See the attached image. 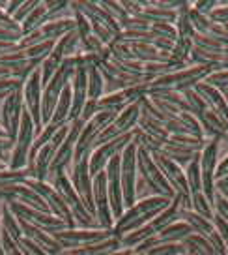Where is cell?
<instances>
[{
  "label": "cell",
  "instance_id": "cell-23",
  "mask_svg": "<svg viewBox=\"0 0 228 255\" xmlns=\"http://www.w3.org/2000/svg\"><path fill=\"white\" fill-rule=\"evenodd\" d=\"M79 41H80V38H79L77 28L68 32L66 36H62V38L55 43V49H53L51 56H53L58 64H62L66 58H70V56L75 55V49H77V43H79Z\"/></svg>",
  "mask_w": 228,
  "mask_h": 255
},
{
  "label": "cell",
  "instance_id": "cell-47",
  "mask_svg": "<svg viewBox=\"0 0 228 255\" xmlns=\"http://www.w3.org/2000/svg\"><path fill=\"white\" fill-rule=\"evenodd\" d=\"M212 222H213V227H215V231L219 233V237L225 240V244H227V242H228V222L225 220V218H221L217 212L213 214Z\"/></svg>",
  "mask_w": 228,
  "mask_h": 255
},
{
  "label": "cell",
  "instance_id": "cell-17",
  "mask_svg": "<svg viewBox=\"0 0 228 255\" xmlns=\"http://www.w3.org/2000/svg\"><path fill=\"white\" fill-rule=\"evenodd\" d=\"M94 216L95 222H97V227H101V229H112L114 227V218H112V210H110L105 171H101L99 175L94 176Z\"/></svg>",
  "mask_w": 228,
  "mask_h": 255
},
{
  "label": "cell",
  "instance_id": "cell-42",
  "mask_svg": "<svg viewBox=\"0 0 228 255\" xmlns=\"http://www.w3.org/2000/svg\"><path fill=\"white\" fill-rule=\"evenodd\" d=\"M17 246H19V250H21L24 255H49L47 252L40 246V244L32 242V240H28L26 237H23V239L19 240V242H17Z\"/></svg>",
  "mask_w": 228,
  "mask_h": 255
},
{
  "label": "cell",
  "instance_id": "cell-37",
  "mask_svg": "<svg viewBox=\"0 0 228 255\" xmlns=\"http://www.w3.org/2000/svg\"><path fill=\"white\" fill-rule=\"evenodd\" d=\"M204 83L210 87H215L221 92H228V70H221V68L215 70L206 77Z\"/></svg>",
  "mask_w": 228,
  "mask_h": 255
},
{
  "label": "cell",
  "instance_id": "cell-35",
  "mask_svg": "<svg viewBox=\"0 0 228 255\" xmlns=\"http://www.w3.org/2000/svg\"><path fill=\"white\" fill-rule=\"evenodd\" d=\"M183 94V98H185V102H187L189 105V111H191V115H195V117H200L202 113L208 111V107H206L204 100L200 98V94H198L195 88H189V90H185V92H181Z\"/></svg>",
  "mask_w": 228,
  "mask_h": 255
},
{
  "label": "cell",
  "instance_id": "cell-58",
  "mask_svg": "<svg viewBox=\"0 0 228 255\" xmlns=\"http://www.w3.org/2000/svg\"><path fill=\"white\" fill-rule=\"evenodd\" d=\"M133 255H146V254H144V252H141V254H133Z\"/></svg>",
  "mask_w": 228,
  "mask_h": 255
},
{
  "label": "cell",
  "instance_id": "cell-14",
  "mask_svg": "<svg viewBox=\"0 0 228 255\" xmlns=\"http://www.w3.org/2000/svg\"><path fill=\"white\" fill-rule=\"evenodd\" d=\"M82 126H84V122L80 119L70 122V131H68V135L64 139V143L58 146L55 158L51 161V169H49V176H51V178L55 175H58V173H62L64 169L70 165V161L75 159V144L79 141Z\"/></svg>",
  "mask_w": 228,
  "mask_h": 255
},
{
  "label": "cell",
  "instance_id": "cell-2",
  "mask_svg": "<svg viewBox=\"0 0 228 255\" xmlns=\"http://www.w3.org/2000/svg\"><path fill=\"white\" fill-rule=\"evenodd\" d=\"M172 203V199L163 197V195H150L141 201H135L133 207H129L124 210V214L120 216L114 222V233L116 237H122L126 233L133 231L137 227H141L144 223L152 222L159 212H163L168 205Z\"/></svg>",
  "mask_w": 228,
  "mask_h": 255
},
{
  "label": "cell",
  "instance_id": "cell-3",
  "mask_svg": "<svg viewBox=\"0 0 228 255\" xmlns=\"http://www.w3.org/2000/svg\"><path fill=\"white\" fill-rule=\"evenodd\" d=\"M51 186L62 195V199L66 201V205L70 207L71 214L75 218V223H79L80 227H86V229L97 225L94 214L84 207V203H82V199L79 197V193L75 191L73 184H71L70 175H66V171L53 176V184H51Z\"/></svg>",
  "mask_w": 228,
  "mask_h": 255
},
{
  "label": "cell",
  "instance_id": "cell-9",
  "mask_svg": "<svg viewBox=\"0 0 228 255\" xmlns=\"http://www.w3.org/2000/svg\"><path fill=\"white\" fill-rule=\"evenodd\" d=\"M137 143H131L126 146V150L120 154V178H122V191H124V205L126 208L135 205L137 195Z\"/></svg>",
  "mask_w": 228,
  "mask_h": 255
},
{
  "label": "cell",
  "instance_id": "cell-60",
  "mask_svg": "<svg viewBox=\"0 0 228 255\" xmlns=\"http://www.w3.org/2000/svg\"><path fill=\"white\" fill-rule=\"evenodd\" d=\"M223 94H225V96H227V102H228V92H223Z\"/></svg>",
  "mask_w": 228,
  "mask_h": 255
},
{
  "label": "cell",
  "instance_id": "cell-12",
  "mask_svg": "<svg viewBox=\"0 0 228 255\" xmlns=\"http://www.w3.org/2000/svg\"><path fill=\"white\" fill-rule=\"evenodd\" d=\"M8 207L11 208V212L19 218V220H24V222L32 223V225H38L40 229L49 233L60 231V229H68V225L60 220L53 216L51 212H43V210H38V208H32L28 205H23V203H17V201H9Z\"/></svg>",
  "mask_w": 228,
  "mask_h": 255
},
{
  "label": "cell",
  "instance_id": "cell-7",
  "mask_svg": "<svg viewBox=\"0 0 228 255\" xmlns=\"http://www.w3.org/2000/svg\"><path fill=\"white\" fill-rule=\"evenodd\" d=\"M217 165H219V139H210L200 150V175H202V191L212 205L217 195Z\"/></svg>",
  "mask_w": 228,
  "mask_h": 255
},
{
  "label": "cell",
  "instance_id": "cell-51",
  "mask_svg": "<svg viewBox=\"0 0 228 255\" xmlns=\"http://www.w3.org/2000/svg\"><path fill=\"white\" fill-rule=\"evenodd\" d=\"M23 36H19V34H13V32L9 30H4V28H0V40H6V41H21Z\"/></svg>",
  "mask_w": 228,
  "mask_h": 255
},
{
  "label": "cell",
  "instance_id": "cell-18",
  "mask_svg": "<svg viewBox=\"0 0 228 255\" xmlns=\"http://www.w3.org/2000/svg\"><path fill=\"white\" fill-rule=\"evenodd\" d=\"M0 197L6 199L8 203L9 201H17V203L28 205V207H32V208L49 212V207H47V203L43 201V197H41L36 190H32L26 182L0 184Z\"/></svg>",
  "mask_w": 228,
  "mask_h": 255
},
{
  "label": "cell",
  "instance_id": "cell-19",
  "mask_svg": "<svg viewBox=\"0 0 228 255\" xmlns=\"http://www.w3.org/2000/svg\"><path fill=\"white\" fill-rule=\"evenodd\" d=\"M23 111H24L23 88H19L13 94H9L4 100V105H2V128H4L6 135L11 141H15L19 126H21V119H23Z\"/></svg>",
  "mask_w": 228,
  "mask_h": 255
},
{
  "label": "cell",
  "instance_id": "cell-40",
  "mask_svg": "<svg viewBox=\"0 0 228 255\" xmlns=\"http://www.w3.org/2000/svg\"><path fill=\"white\" fill-rule=\"evenodd\" d=\"M73 19H75V24H77V32H79L80 41H84L92 34V23H90V19L84 13H80L79 9H75Z\"/></svg>",
  "mask_w": 228,
  "mask_h": 255
},
{
  "label": "cell",
  "instance_id": "cell-56",
  "mask_svg": "<svg viewBox=\"0 0 228 255\" xmlns=\"http://www.w3.org/2000/svg\"><path fill=\"white\" fill-rule=\"evenodd\" d=\"M0 255H6V252H4V248H2V237H0Z\"/></svg>",
  "mask_w": 228,
  "mask_h": 255
},
{
  "label": "cell",
  "instance_id": "cell-15",
  "mask_svg": "<svg viewBox=\"0 0 228 255\" xmlns=\"http://www.w3.org/2000/svg\"><path fill=\"white\" fill-rule=\"evenodd\" d=\"M41 92H43V87H41V72L40 68H36L28 75V79L24 81L23 98H24V109L28 111V115L34 120L38 133L43 129V120H41Z\"/></svg>",
  "mask_w": 228,
  "mask_h": 255
},
{
  "label": "cell",
  "instance_id": "cell-50",
  "mask_svg": "<svg viewBox=\"0 0 228 255\" xmlns=\"http://www.w3.org/2000/svg\"><path fill=\"white\" fill-rule=\"evenodd\" d=\"M227 175H228V154L221 159L219 165H217V180L223 178V176H227Z\"/></svg>",
  "mask_w": 228,
  "mask_h": 255
},
{
  "label": "cell",
  "instance_id": "cell-45",
  "mask_svg": "<svg viewBox=\"0 0 228 255\" xmlns=\"http://www.w3.org/2000/svg\"><path fill=\"white\" fill-rule=\"evenodd\" d=\"M36 6H38V2H34V0H32V2H23V4H21V8L13 13V17H11V19H13L17 24H21L24 19L28 17V13H30L32 9L36 8Z\"/></svg>",
  "mask_w": 228,
  "mask_h": 255
},
{
  "label": "cell",
  "instance_id": "cell-8",
  "mask_svg": "<svg viewBox=\"0 0 228 255\" xmlns=\"http://www.w3.org/2000/svg\"><path fill=\"white\" fill-rule=\"evenodd\" d=\"M112 235H116L114 229H101V227H68V229H60L55 231V237L60 246L64 250H70V248H80L86 246V244H94L99 242L103 239H109Z\"/></svg>",
  "mask_w": 228,
  "mask_h": 255
},
{
  "label": "cell",
  "instance_id": "cell-49",
  "mask_svg": "<svg viewBox=\"0 0 228 255\" xmlns=\"http://www.w3.org/2000/svg\"><path fill=\"white\" fill-rule=\"evenodd\" d=\"M68 6H71L70 2H47L49 15L53 17L55 13H58V11H62V9H64V8H68Z\"/></svg>",
  "mask_w": 228,
  "mask_h": 255
},
{
  "label": "cell",
  "instance_id": "cell-55",
  "mask_svg": "<svg viewBox=\"0 0 228 255\" xmlns=\"http://www.w3.org/2000/svg\"><path fill=\"white\" fill-rule=\"evenodd\" d=\"M107 255H133V250H129V248H127V250H122V248H120V250L110 252V254H107Z\"/></svg>",
  "mask_w": 228,
  "mask_h": 255
},
{
  "label": "cell",
  "instance_id": "cell-20",
  "mask_svg": "<svg viewBox=\"0 0 228 255\" xmlns=\"http://www.w3.org/2000/svg\"><path fill=\"white\" fill-rule=\"evenodd\" d=\"M88 100V83H86V68L80 62L79 55V68L75 70L71 77V111L70 122L80 119V113L84 109V104Z\"/></svg>",
  "mask_w": 228,
  "mask_h": 255
},
{
  "label": "cell",
  "instance_id": "cell-59",
  "mask_svg": "<svg viewBox=\"0 0 228 255\" xmlns=\"http://www.w3.org/2000/svg\"><path fill=\"white\" fill-rule=\"evenodd\" d=\"M0 169H4V163H2V161H0Z\"/></svg>",
  "mask_w": 228,
  "mask_h": 255
},
{
  "label": "cell",
  "instance_id": "cell-16",
  "mask_svg": "<svg viewBox=\"0 0 228 255\" xmlns=\"http://www.w3.org/2000/svg\"><path fill=\"white\" fill-rule=\"evenodd\" d=\"M88 159H90V156L80 158L75 161L70 178H71V184H73L75 191L79 193V197L82 199V203H84V207L94 214V176L90 175Z\"/></svg>",
  "mask_w": 228,
  "mask_h": 255
},
{
  "label": "cell",
  "instance_id": "cell-52",
  "mask_svg": "<svg viewBox=\"0 0 228 255\" xmlns=\"http://www.w3.org/2000/svg\"><path fill=\"white\" fill-rule=\"evenodd\" d=\"M15 41H6V40H0V55H4V53H9V51H13L15 49Z\"/></svg>",
  "mask_w": 228,
  "mask_h": 255
},
{
  "label": "cell",
  "instance_id": "cell-26",
  "mask_svg": "<svg viewBox=\"0 0 228 255\" xmlns=\"http://www.w3.org/2000/svg\"><path fill=\"white\" fill-rule=\"evenodd\" d=\"M70 111H71V83L62 90L60 100L55 107V113L51 117V124H55L56 128H62L66 124H70ZM47 122V124H49Z\"/></svg>",
  "mask_w": 228,
  "mask_h": 255
},
{
  "label": "cell",
  "instance_id": "cell-46",
  "mask_svg": "<svg viewBox=\"0 0 228 255\" xmlns=\"http://www.w3.org/2000/svg\"><path fill=\"white\" fill-rule=\"evenodd\" d=\"M213 207H215V212L228 222V195L217 193V195H215V201H213Z\"/></svg>",
  "mask_w": 228,
  "mask_h": 255
},
{
  "label": "cell",
  "instance_id": "cell-6",
  "mask_svg": "<svg viewBox=\"0 0 228 255\" xmlns=\"http://www.w3.org/2000/svg\"><path fill=\"white\" fill-rule=\"evenodd\" d=\"M38 135L36 131V124L32 117L28 115V111L24 109L23 111V119H21V126H19V131H17V137L13 141V148H11V158H9V169H26L28 165V156H30L32 144H34V139Z\"/></svg>",
  "mask_w": 228,
  "mask_h": 255
},
{
  "label": "cell",
  "instance_id": "cell-27",
  "mask_svg": "<svg viewBox=\"0 0 228 255\" xmlns=\"http://www.w3.org/2000/svg\"><path fill=\"white\" fill-rule=\"evenodd\" d=\"M157 235V231L152 227V223H144V225H141V227H137V229H133V231L126 233V235H122L120 237V242H122V246L129 248V250H135L137 246H141L142 242H146L148 239H152V237H155Z\"/></svg>",
  "mask_w": 228,
  "mask_h": 255
},
{
  "label": "cell",
  "instance_id": "cell-39",
  "mask_svg": "<svg viewBox=\"0 0 228 255\" xmlns=\"http://www.w3.org/2000/svg\"><path fill=\"white\" fill-rule=\"evenodd\" d=\"M103 6L107 8V11H109L110 15L116 19V23L124 28V24L129 21V13H127L126 9H124V6H122V2H103Z\"/></svg>",
  "mask_w": 228,
  "mask_h": 255
},
{
  "label": "cell",
  "instance_id": "cell-4",
  "mask_svg": "<svg viewBox=\"0 0 228 255\" xmlns=\"http://www.w3.org/2000/svg\"><path fill=\"white\" fill-rule=\"evenodd\" d=\"M137 167H139L142 180L148 184L150 190L153 191V195H163V197H168V199L176 197V191L170 188V184L166 182L165 175L157 167V163H155V159L152 156V152H148L146 148H142V146H139V150H137Z\"/></svg>",
  "mask_w": 228,
  "mask_h": 255
},
{
  "label": "cell",
  "instance_id": "cell-54",
  "mask_svg": "<svg viewBox=\"0 0 228 255\" xmlns=\"http://www.w3.org/2000/svg\"><path fill=\"white\" fill-rule=\"evenodd\" d=\"M217 190L228 193V175L223 176V178H219V180H217Z\"/></svg>",
  "mask_w": 228,
  "mask_h": 255
},
{
  "label": "cell",
  "instance_id": "cell-21",
  "mask_svg": "<svg viewBox=\"0 0 228 255\" xmlns=\"http://www.w3.org/2000/svg\"><path fill=\"white\" fill-rule=\"evenodd\" d=\"M200 98L204 100L206 107H208V111H212L217 119L228 128V102H227V96L223 94L221 90H217L215 87H210V85H206L204 81L202 83H198L197 87H195Z\"/></svg>",
  "mask_w": 228,
  "mask_h": 255
},
{
  "label": "cell",
  "instance_id": "cell-61",
  "mask_svg": "<svg viewBox=\"0 0 228 255\" xmlns=\"http://www.w3.org/2000/svg\"><path fill=\"white\" fill-rule=\"evenodd\" d=\"M225 255H228V242H227V254H225Z\"/></svg>",
  "mask_w": 228,
  "mask_h": 255
},
{
  "label": "cell",
  "instance_id": "cell-24",
  "mask_svg": "<svg viewBox=\"0 0 228 255\" xmlns=\"http://www.w3.org/2000/svg\"><path fill=\"white\" fill-rule=\"evenodd\" d=\"M193 227L187 222H174L163 231L157 233V244H168V242H183L189 235H193Z\"/></svg>",
  "mask_w": 228,
  "mask_h": 255
},
{
  "label": "cell",
  "instance_id": "cell-53",
  "mask_svg": "<svg viewBox=\"0 0 228 255\" xmlns=\"http://www.w3.org/2000/svg\"><path fill=\"white\" fill-rule=\"evenodd\" d=\"M9 77H13V70L6 68V66H0V79H9Z\"/></svg>",
  "mask_w": 228,
  "mask_h": 255
},
{
  "label": "cell",
  "instance_id": "cell-34",
  "mask_svg": "<svg viewBox=\"0 0 228 255\" xmlns=\"http://www.w3.org/2000/svg\"><path fill=\"white\" fill-rule=\"evenodd\" d=\"M191 210L197 212L198 216L206 218V220H210V222L213 220V214H215L213 212V205L208 201L204 193H197V195L191 197Z\"/></svg>",
  "mask_w": 228,
  "mask_h": 255
},
{
  "label": "cell",
  "instance_id": "cell-36",
  "mask_svg": "<svg viewBox=\"0 0 228 255\" xmlns=\"http://www.w3.org/2000/svg\"><path fill=\"white\" fill-rule=\"evenodd\" d=\"M189 19H191V23H193V28H195V32H198V34H208V32H210V28L213 26L212 19H210L208 15L198 13L197 9L193 8V4H191V9H189Z\"/></svg>",
  "mask_w": 228,
  "mask_h": 255
},
{
  "label": "cell",
  "instance_id": "cell-1",
  "mask_svg": "<svg viewBox=\"0 0 228 255\" xmlns=\"http://www.w3.org/2000/svg\"><path fill=\"white\" fill-rule=\"evenodd\" d=\"M215 70H219V68L217 66H206V64L185 66L181 70L159 75L153 81L146 83V90H148V96L161 94V92H185L189 88H195L198 83H202Z\"/></svg>",
  "mask_w": 228,
  "mask_h": 255
},
{
  "label": "cell",
  "instance_id": "cell-13",
  "mask_svg": "<svg viewBox=\"0 0 228 255\" xmlns=\"http://www.w3.org/2000/svg\"><path fill=\"white\" fill-rule=\"evenodd\" d=\"M24 182L43 197V201L47 203L49 212H51V214L56 216V218H60L68 227H75V218H73V214H71L70 207L66 205V201L62 199V195H60L51 184L40 182V180H34V178H28V180H24Z\"/></svg>",
  "mask_w": 228,
  "mask_h": 255
},
{
  "label": "cell",
  "instance_id": "cell-25",
  "mask_svg": "<svg viewBox=\"0 0 228 255\" xmlns=\"http://www.w3.org/2000/svg\"><path fill=\"white\" fill-rule=\"evenodd\" d=\"M47 21H51L47 2H38V6L32 9L30 13H28V17L21 23V32H23V36H28V34H32V32H36L41 24H45Z\"/></svg>",
  "mask_w": 228,
  "mask_h": 255
},
{
  "label": "cell",
  "instance_id": "cell-22",
  "mask_svg": "<svg viewBox=\"0 0 228 255\" xmlns=\"http://www.w3.org/2000/svg\"><path fill=\"white\" fill-rule=\"evenodd\" d=\"M17 220H19V218H17ZM19 227H21L23 237H26V239L32 240V242H36V244H40L49 255H62L64 248L60 246V242L53 237V233L43 231L38 225H32V223L24 222V220H19Z\"/></svg>",
  "mask_w": 228,
  "mask_h": 255
},
{
  "label": "cell",
  "instance_id": "cell-29",
  "mask_svg": "<svg viewBox=\"0 0 228 255\" xmlns=\"http://www.w3.org/2000/svg\"><path fill=\"white\" fill-rule=\"evenodd\" d=\"M185 178H187L191 197L197 193H204L202 191V175H200V152H197L193 159L185 165Z\"/></svg>",
  "mask_w": 228,
  "mask_h": 255
},
{
  "label": "cell",
  "instance_id": "cell-32",
  "mask_svg": "<svg viewBox=\"0 0 228 255\" xmlns=\"http://www.w3.org/2000/svg\"><path fill=\"white\" fill-rule=\"evenodd\" d=\"M0 225H2V231L8 233L15 242H19V240L23 239V233H21V227H19V220H17V216L11 212V208L8 207V203L2 207V212H0Z\"/></svg>",
  "mask_w": 228,
  "mask_h": 255
},
{
  "label": "cell",
  "instance_id": "cell-43",
  "mask_svg": "<svg viewBox=\"0 0 228 255\" xmlns=\"http://www.w3.org/2000/svg\"><path fill=\"white\" fill-rule=\"evenodd\" d=\"M0 28H4V30H9L13 32V34H19V36H23V32H21V24H17L11 17L6 13V9L0 8Z\"/></svg>",
  "mask_w": 228,
  "mask_h": 255
},
{
  "label": "cell",
  "instance_id": "cell-48",
  "mask_svg": "<svg viewBox=\"0 0 228 255\" xmlns=\"http://www.w3.org/2000/svg\"><path fill=\"white\" fill-rule=\"evenodd\" d=\"M219 6V2H215V0H206V2H193V8L197 9L198 13H202V15H208L212 13L213 9Z\"/></svg>",
  "mask_w": 228,
  "mask_h": 255
},
{
  "label": "cell",
  "instance_id": "cell-11",
  "mask_svg": "<svg viewBox=\"0 0 228 255\" xmlns=\"http://www.w3.org/2000/svg\"><path fill=\"white\" fill-rule=\"evenodd\" d=\"M139 120H141V102L137 104H129L126 109H122L118 113V117L110 122L109 126L101 131V135L97 137V144L107 143V141H112L116 137H122L126 133H131L135 131V128L139 126Z\"/></svg>",
  "mask_w": 228,
  "mask_h": 255
},
{
  "label": "cell",
  "instance_id": "cell-31",
  "mask_svg": "<svg viewBox=\"0 0 228 255\" xmlns=\"http://www.w3.org/2000/svg\"><path fill=\"white\" fill-rule=\"evenodd\" d=\"M198 122H200L202 129H206L208 133H212L213 139H225V137H228V128L225 126L212 111L202 113V115L198 117Z\"/></svg>",
  "mask_w": 228,
  "mask_h": 255
},
{
  "label": "cell",
  "instance_id": "cell-30",
  "mask_svg": "<svg viewBox=\"0 0 228 255\" xmlns=\"http://www.w3.org/2000/svg\"><path fill=\"white\" fill-rule=\"evenodd\" d=\"M86 83H88V100L90 102H97L101 98L103 87H105L103 73L99 72L97 66H88L86 68Z\"/></svg>",
  "mask_w": 228,
  "mask_h": 255
},
{
  "label": "cell",
  "instance_id": "cell-41",
  "mask_svg": "<svg viewBox=\"0 0 228 255\" xmlns=\"http://www.w3.org/2000/svg\"><path fill=\"white\" fill-rule=\"evenodd\" d=\"M23 81L15 79V77H9V79H0V100H6L9 94H13L15 90L23 88Z\"/></svg>",
  "mask_w": 228,
  "mask_h": 255
},
{
  "label": "cell",
  "instance_id": "cell-10",
  "mask_svg": "<svg viewBox=\"0 0 228 255\" xmlns=\"http://www.w3.org/2000/svg\"><path fill=\"white\" fill-rule=\"evenodd\" d=\"M135 141V131L131 133H126L122 137H116L112 141H107V143L95 146L92 154H90V159H88V165H90V175L95 176L99 175L101 171H105L107 163H109L112 158L120 156L122 152L126 150L127 144H131Z\"/></svg>",
  "mask_w": 228,
  "mask_h": 255
},
{
  "label": "cell",
  "instance_id": "cell-57",
  "mask_svg": "<svg viewBox=\"0 0 228 255\" xmlns=\"http://www.w3.org/2000/svg\"><path fill=\"white\" fill-rule=\"evenodd\" d=\"M0 137H8V135H6V131H4V128H2V126H0Z\"/></svg>",
  "mask_w": 228,
  "mask_h": 255
},
{
  "label": "cell",
  "instance_id": "cell-5",
  "mask_svg": "<svg viewBox=\"0 0 228 255\" xmlns=\"http://www.w3.org/2000/svg\"><path fill=\"white\" fill-rule=\"evenodd\" d=\"M116 117H118V111H99L95 113L88 122H84V126L80 129L79 141L75 144V159L73 161L86 158V156L92 154V150L97 144V137L101 135L103 129L109 126Z\"/></svg>",
  "mask_w": 228,
  "mask_h": 255
},
{
  "label": "cell",
  "instance_id": "cell-38",
  "mask_svg": "<svg viewBox=\"0 0 228 255\" xmlns=\"http://www.w3.org/2000/svg\"><path fill=\"white\" fill-rule=\"evenodd\" d=\"M150 30L153 32L155 38H163V40L176 41V38H178L176 26L172 23H153L150 26Z\"/></svg>",
  "mask_w": 228,
  "mask_h": 255
},
{
  "label": "cell",
  "instance_id": "cell-44",
  "mask_svg": "<svg viewBox=\"0 0 228 255\" xmlns=\"http://www.w3.org/2000/svg\"><path fill=\"white\" fill-rule=\"evenodd\" d=\"M2 227V225H0ZM2 248H4V252H6V255H24L21 250H19V246H17V242L11 237H9L6 231H2Z\"/></svg>",
  "mask_w": 228,
  "mask_h": 255
},
{
  "label": "cell",
  "instance_id": "cell-33",
  "mask_svg": "<svg viewBox=\"0 0 228 255\" xmlns=\"http://www.w3.org/2000/svg\"><path fill=\"white\" fill-rule=\"evenodd\" d=\"M187 252H193V254H198V255H217L215 254V250L213 246L210 244V240L204 239L202 235H197V233H193V235H189L187 239L181 242Z\"/></svg>",
  "mask_w": 228,
  "mask_h": 255
},
{
  "label": "cell",
  "instance_id": "cell-28",
  "mask_svg": "<svg viewBox=\"0 0 228 255\" xmlns=\"http://www.w3.org/2000/svg\"><path fill=\"white\" fill-rule=\"evenodd\" d=\"M180 212H181V199L176 195L172 199V203L168 205V207L163 210V212H159L153 220H152V227L155 229V231H163L165 227H168L170 223H174L176 220H178V216H180Z\"/></svg>",
  "mask_w": 228,
  "mask_h": 255
}]
</instances>
